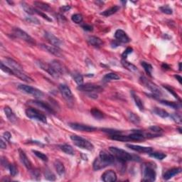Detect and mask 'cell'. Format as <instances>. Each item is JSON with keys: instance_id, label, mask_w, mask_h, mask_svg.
<instances>
[{"instance_id": "6da1fadb", "label": "cell", "mask_w": 182, "mask_h": 182, "mask_svg": "<svg viewBox=\"0 0 182 182\" xmlns=\"http://www.w3.org/2000/svg\"><path fill=\"white\" fill-rule=\"evenodd\" d=\"M38 64L41 68L48 72L51 76H53L55 78H58L59 77L64 74L65 71H66V69L63 68V66L61 64V62H59L57 60L52 61L49 65L45 64L41 61H39Z\"/></svg>"}, {"instance_id": "7a4b0ae2", "label": "cell", "mask_w": 182, "mask_h": 182, "mask_svg": "<svg viewBox=\"0 0 182 182\" xmlns=\"http://www.w3.org/2000/svg\"><path fill=\"white\" fill-rule=\"evenodd\" d=\"M115 158L112 154H110L105 151H101L99 154V156L96 158L93 162V169L96 171L102 169L104 168L112 165L115 162Z\"/></svg>"}, {"instance_id": "3957f363", "label": "cell", "mask_w": 182, "mask_h": 182, "mask_svg": "<svg viewBox=\"0 0 182 182\" xmlns=\"http://www.w3.org/2000/svg\"><path fill=\"white\" fill-rule=\"evenodd\" d=\"M110 151L111 152L112 155L117 159L121 162H128V161H140V158L137 156H133L131 154L128 153L127 152L124 151L122 149L115 147H110Z\"/></svg>"}, {"instance_id": "277c9868", "label": "cell", "mask_w": 182, "mask_h": 182, "mask_svg": "<svg viewBox=\"0 0 182 182\" xmlns=\"http://www.w3.org/2000/svg\"><path fill=\"white\" fill-rule=\"evenodd\" d=\"M142 176L143 181H155L157 173H156V166L152 163H145L142 165Z\"/></svg>"}, {"instance_id": "5b68a950", "label": "cell", "mask_w": 182, "mask_h": 182, "mask_svg": "<svg viewBox=\"0 0 182 182\" xmlns=\"http://www.w3.org/2000/svg\"><path fill=\"white\" fill-rule=\"evenodd\" d=\"M71 140H72L75 145L81 148V149L88 150V151H92L94 149L93 144L80 136L76 135V134L71 135Z\"/></svg>"}, {"instance_id": "8992f818", "label": "cell", "mask_w": 182, "mask_h": 182, "mask_svg": "<svg viewBox=\"0 0 182 182\" xmlns=\"http://www.w3.org/2000/svg\"><path fill=\"white\" fill-rule=\"evenodd\" d=\"M26 115L30 119L40 121L43 123H46L47 119L46 117L43 115L42 112H41L39 110L33 108H29L26 110Z\"/></svg>"}, {"instance_id": "52a82bcc", "label": "cell", "mask_w": 182, "mask_h": 182, "mask_svg": "<svg viewBox=\"0 0 182 182\" xmlns=\"http://www.w3.org/2000/svg\"><path fill=\"white\" fill-rule=\"evenodd\" d=\"M18 88L22 91V92L31 95V96L35 97L36 98H41L44 96V93L41 90L36 88H33L32 86H27V85L19 84L18 85Z\"/></svg>"}, {"instance_id": "ba28073f", "label": "cell", "mask_w": 182, "mask_h": 182, "mask_svg": "<svg viewBox=\"0 0 182 182\" xmlns=\"http://www.w3.org/2000/svg\"><path fill=\"white\" fill-rule=\"evenodd\" d=\"M140 82L141 83L142 85H143L144 87H146L147 89H149L150 91H152V93L158 96L162 94V91L157 85L154 84V83H152V81L147 80V78H145L144 76L140 77Z\"/></svg>"}, {"instance_id": "9c48e42d", "label": "cell", "mask_w": 182, "mask_h": 182, "mask_svg": "<svg viewBox=\"0 0 182 182\" xmlns=\"http://www.w3.org/2000/svg\"><path fill=\"white\" fill-rule=\"evenodd\" d=\"M78 90L82 92H86L89 93H100L103 90V88L101 86L93 83H86L83 84L81 86H78Z\"/></svg>"}, {"instance_id": "30bf717a", "label": "cell", "mask_w": 182, "mask_h": 182, "mask_svg": "<svg viewBox=\"0 0 182 182\" xmlns=\"http://www.w3.org/2000/svg\"><path fill=\"white\" fill-rule=\"evenodd\" d=\"M14 35L16 36L17 38L21 39V40L25 41L26 42L30 43V44H35V41L31 36H29L27 32H25L24 31L21 30L19 28H15L14 29Z\"/></svg>"}, {"instance_id": "8fae6325", "label": "cell", "mask_w": 182, "mask_h": 182, "mask_svg": "<svg viewBox=\"0 0 182 182\" xmlns=\"http://www.w3.org/2000/svg\"><path fill=\"white\" fill-rule=\"evenodd\" d=\"M68 125L71 129L80 132H93L96 130V128L94 127L80 123H74L73 122V123H69Z\"/></svg>"}, {"instance_id": "7c38bea8", "label": "cell", "mask_w": 182, "mask_h": 182, "mask_svg": "<svg viewBox=\"0 0 182 182\" xmlns=\"http://www.w3.org/2000/svg\"><path fill=\"white\" fill-rule=\"evenodd\" d=\"M59 90H60L63 98L68 102L72 101L74 100V95L71 92V89L66 85L61 84L59 86Z\"/></svg>"}, {"instance_id": "4fadbf2b", "label": "cell", "mask_w": 182, "mask_h": 182, "mask_svg": "<svg viewBox=\"0 0 182 182\" xmlns=\"http://www.w3.org/2000/svg\"><path fill=\"white\" fill-rule=\"evenodd\" d=\"M29 104L31 105H36L39 108H40L42 109V110H45V111L50 112V113H55L54 110L53 109L51 108V107L49 105L48 103L46 102L41 101V100H29L28 102Z\"/></svg>"}, {"instance_id": "5bb4252c", "label": "cell", "mask_w": 182, "mask_h": 182, "mask_svg": "<svg viewBox=\"0 0 182 182\" xmlns=\"http://www.w3.org/2000/svg\"><path fill=\"white\" fill-rule=\"evenodd\" d=\"M44 36L45 38L48 40L49 43H51V44L55 46L56 47H59L62 44V41H61L58 38H57L56 36H54L53 33L48 31H46L44 33Z\"/></svg>"}, {"instance_id": "9a60e30c", "label": "cell", "mask_w": 182, "mask_h": 182, "mask_svg": "<svg viewBox=\"0 0 182 182\" xmlns=\"http://www.w3.org/2000/svg\"><path fill=\"white\" fill-rule=\"evenodd\" d=\"M102 180L105 182H114L117 181V174L112 170L105 171L102 175Z\"/></svg>"}, {"instance_id": "2e32d148", "label": "cell", "mask_w": 182, "mask_h": 182, "mask_svg": "<svg viewBox=\"0 0 182 182\" xmlns=\"http://www.w3.org/2000/svg\"><path fill=\"white\" fill-rule=\"evenodd\" d=\"M115 37L118 41L122 43H129L130 41L129 36L127 35V33L123 30H121V29H118L116 31L115 33Z\"/></svg>"}, {"instance_id": "e0dca14e", "label": "cell", "mask_w": 182, "mask_h": 182, "mask_svg": "<svg viewBox=\"0 0 182 182\" xmlns=\"http://www.w3.org/2000/svg\"><path fill=\"white\" fill-rule=\"evenodd\" d=\"M127 147L130 148L134 151L141 152V153H151L153 151L152 147H142V146L140 145H134V144H126Z\"/></svg>"}, {"instance_id": "ac0fdd59", "label": "cell", "mask_w": 182, "mask_h": 182, "mask_svg": "<svg viewBox=\"0 0 182 182\" xmlns=\"http://www.w3.org/2000/svg\"><path fill=\"white\" fill-rule=\"evenodd\" d=\"M5 61H6V63H7L8 66H9V68H10L13 71H24L23 67L21 66L19 63L17 62V61L13 60V59H11L10 58H6Z\"/></svg>"}, {"instance_id": "d6986e66", "label": "cell", "mask_w": 182, "mask_h": 182, "mask_svg": "<svg viewBox=\"0 0 182 182\" xmlns=\"http://www.w3.org/2000/svg\"><path fill=\"white\" fill-rule=\"evenodd\" d=\"M41 48L45 50L47 52L51 53V54L55 55L56 56H61V51H59V49L56 47L52 46H48V45H45V44H41Z\"/></svg>"}, {"instance_id": "ffe728a7", "label": "cell", "mask_w": 182, "mask_h": 182, "mask_svg": "<svg viewBox=\"0 0 182 182\" xmlns=\"http://www.w3.org/2000/svg\"><path fill=\"white\" fill-rule=\"evenodd\" d=\"M128 136H129L130 141H142L146 139L144 134L140 130H136V132H132V134H129Z\"/></svg>"}, {"instance_id": "44dd1931", "label": "cell", "mask_w": 182, "mask_h": 182, "mask_svg": "<svg viewBox=\"0 0 182 182\" xmlns=\"http://www.w3.org/2000/svg\"><path fill=\"white\" fill-rule=\"evenodd\" d=\"M19 157H20L21 162H22L23 165H24V167L27 168V169H31L32 166H31V162L29 161V158L27 157V155H26L25 152L22 151L21 149H19Z\"/></svg>"}, {"instance_id": "7402d4cb", "label": "cell", "mask_w": 182, "mask_h": 182, "mask_svg": "<svg viewBox=\"0 0 182 182\" xmlns=\"http://www.w3.org/2000/svg\"><path fill=\"white\" fill-rule=\"evenodd\" d=\"M181 172V168H174V169L168 170L167 171H166L165 174L163 176L164 179L165 180H169L171 178L174 177V176L179 174Z\"/></svg>"}, {"instance_id": "603a6c76", "label": "cell", "mask_w": 182, "mask_h": 182, "mask_svg": "<svg viewBox=\"0 0 182 182\" xmlns=\"http://www.w3.org/2000/svg\"><path fill=\"white\" fill-rule=\"evenodd\" d=\"M53 165H54L55 169H56V172L58 173L59 176L62 177V176L65 174V173H66V169H65L64 165H63L62 162L58 161V160H56V161L54 162Z\"/></svg>"}, {"instance_id": "cb8c5ba5", "label": "cell", "mask_w": 182, "mask_h": 182, "mask_svg": "<svg viewBox=\"0 0 182 182\" xmlns=\"http://www.w3.org/2000/svg\"><path fill=\"white\" fill-rule=\"evenodd\" d=\"M13 72H14V75H15L16 76H17L18 78H20L21 80L25 81V82H27V83H33V82L32 78L27 76L26 74H24V71H13Z\"/></svg>"}, {"instance_id": "d4e9b609", "label": "cell", "mask_w": 182, "mask_h": 182, "mask_svg": "<svg viewBox=\"0 0 182 182\" xmlns=\"http://www.w3.org/2000/svg\"><path fill=\"white\" fill-rule=\"evenodd\" d=\"M88 41L89 44L95 47H100L103 44L101 39L96 36H90L88 39Z\"/></svg>"}, {"instance_id": "484cf974", "label": "cell", "mask_w": 182, "mask_h": 182, "mask_svg": "<svg viewBox=\"0 0 182 182\" xmlns=\"http://www.w3.org/2000/svg\"><path fill=\"white\" fill-rule=\"evenodd\" d=\"M5 112L6 116L8 118V120L11 122H15L17 120V117H16L15 114L14 113V112L11 110V109L9 107H5Z\"/></svg>"}, {"instance_id": "4316f807", "label": "cell", "mask_w": 182, "mask_h": 182, "mask_svg": "<svg viewBox=\"0 0 182 182\" xmlns=\"http://www.w3.org/2000/svg\"><path fill=\"white\" fill-rule=\"evenodd\" d=\"M131 95L132 96V98H133L134 102H135V104L138 107V108L140 109V110H141V111H142V110H144V104H143V102H142V100L140 99V98L139 96L136 95L135 93L134 92V91H131Z\"/></svg>"}, {"instance_id": "83f0119b", "label": "cell", "mask_w": 182, "mask_h": 182, "mask_svg": "<svg viewBox=\"0 0 182 182\" xmlns=\"http://www.w3.org/2000/svg\"><path fill=\"white\" fill-rule=\"evenodd\" d=\"M153 112L157 115L161 117L162 118H167L170 116V115L165 110L159 108H154L153 109Z\"/></svg>"}, {"instance_id": "f1b7e54d", "label": "cell", "mask_w": 182, "mask_h": 182, "mask_svg": "<svg viewBox=\"0 0 182 182\" xmlns=\"http://www.w3.org/2000/svg\"><path fill=\"white\" fill-rule=\"evenodd\" d=\"M121 63L124 68L127 69V70H129L130 71H132V72H136V71H137V68H136L134 64L127 61L126 59H122Z\"/></svg>"}, {"instance_id": "f546056e", "label": "cell", "mask_w": 182, "mask_h": 182, "mask_svg": "<svg viewBox=\"0 0 182 182\" xmlns=\"http://www.w3.org/2000/svg\"><path fill=\"white\" fill-rule=\"evenodd\" d=\"M90 113L97 120H102L105 118V115L98 108H93L90 110Z\"/></svg>"}, {"instance_id": "4dcf8cb0", "label": "cell", "mask_w": 182, "mask_h": 182, "mask_svg": "<svg viewBox=\"0 0 182 182\" xmlns=\"http://www.w3.org/2000/svg\"><path fill=\"white\" fill-rule=\"evenodd\" d=\"M120 9V7H118V6H114V7H112L111 8H110V9H106V10H105L104 11H102L101 13L102 15L105 16V17H109V16H111L112 14H115L117 11Z\"/></svg>"}, {"instance_id": "1f68e13d", "label": "cell", "mask_w": 182, "mask_h": 182, "mask_svg": "<svg viewBox=\"0 0 182 182\" xmlns=\"http://www.w3.org/2000/svg\"><path fill=\"white\" fill-rule=\"evenodd\" d=\"M120 77L118 74H115V73H110V74H106L103 77V81L105 82H108V81L111 80H120Z\"/></svg>"}, {"instance_id": "d6a6232c", "label": "cell", "mask_w": 182, "mask_h": 182, "mask_svg": "<svg viewBox=\"0 0 182 182\" xmlns=\"http://www.w3.org/2000/svg\"><path fill=\"white\" fill-rule=\"evenodd\" d=\"M59 147L63 152H65L67 154H69V155H74V149L69 144H62V145L59 146Z\"/></svg>"}, {"instance_id": "836d02e7", "label": "cell", "mask_w": 182, "mask_h": 182, "mask_svg": "<svg viewBox=\"0 0 182 182\" xmlns=\"http://www.w3.org/2000/svg\"><path fill=\"white\" fill-rule=\"evenodd\" d=\"M112 140H116V141H120V142H128L130 141L129 136H123L121 135V134H113V135H111L110 136Z\"/></svg>"}, {"instance_id": "e575fe53", "label": "cell", "mask_w": 182, "mask_h": 182, "mask_svg": "<svg viewBox=\"0 0 182 182\" xmlns=\"http://www.w3.org/2000/svg\"><path fill=\"white\" fill-rule=\"evenodd\" d=\"M141 65H142V66L144 68L145 72L147 73V74L149 75V76H152V71H153V67H152V65L149 64V63L145 62V61H142Z\"/></svg>"}, {"instance_id": "d590c367", "label": "cell", "mask_w": 182, "mask_h": 182, "mask_svg": "<svg viewBox=\"0 0 182 182\" xmlns=\"http://www.w3.org/2000/svg\"><path fill=\"white\" fill-rule=\"evenodd\" d=\"M162 104L171 107V108L174 109H179L181 108V105L179 103H177V102H171V101H168V100H161L160 101Z\"/></svg>"}, {"instance_id": "8d00e7d4", "label": "cell", "mask_w": 182, "mask_h": 182, "mask_svg": "<svg viewBox=\"0 0 182 182\" xmlns=\"http://www.w3.org/2000/svg\"><path fill=\"white\" fill-rule=\"evenodd\" d=\"M73 78L78 86H81V85L83 84V77L79 73H74L73 75Z\"/></svg>"}, {"instance_id": "74e56055", "label": "cell", "mask_w": 182, "mask_h": 182, "mask_svg": "<svg viewBox=\"0 0 182 182\" xmlns=\"http://www.w3.org/2000/svg\"><path fill=\"white\" fill-rule=\"evenodd\" d=\"M129 120L132 123L138 124L140 122V118L137 115L133 113V112H129Z\"/></svg>"}, {"instance_id": "f35d334b", "label": "cell", "mask_w": 182, "mask_h": 182, "mask_svg": "<svg viewBox=\"0 0 182 182\" xmlns=\"http://www.w3.org/2000/svg\"><path fill=\"white\" fill-rule=\"evenodd\" d=\"M21 5H22L24 10L27 14H31V15L35 14V13H34L35 9H34V8L31 7L30 5H27V4L25 3V2H21Z\"/></svg>"}, {"instance_id": "ab89813d", "label": "cell", "mask_w": 182, "mask_h": 182, "mask_svg": "<svg viewBox=\"0 0 182 182\" xmlns=\"http://www.w3.org/2000/svg\"><path fill=\"white\" fill-rule=\"evenodd\" d=\"M33 5H34L36 7L39 8V9H42V10L48 11L49 9V5L48 4L42 2H33Z\"/></svg>"}, {"instance_id": "60d3db41", "label": "cell", "mask_w": 182, "mask_h": 182, "mask_svg": "<svg viewBox=\"0 0 182 182\" xmlns=\"http://www.w3.org/2000/svg\"><path fill=\"white\" fill-rule=\"evenodd\" d=\"M32 152H33V153L37 157L42 160V161L46 162H48L49 158L45 154H43V153H42V152H41L39 151H36V150H32Z\"/></svg>"}, {"instance_id": "b9f144b4", "label": "cell", "mask_w": 182, "mask_h": 182, "mask_svg": "<svg viewBox=\"0 0 182 182\" xmlns=\"http://www.w3.org/2000/svg\"><path fill=\"white\" fill-rule=\"evenodd\" d=\"M150 157L155 158V159H159V160H162L164 159L165 158L167 157L166 156L165 154L162 153V152H151V153H149Z\"/></svg>"}, {"instance_id": "7bdbcfd3", "label": "cell", "mask_w": 182, "mask_h": 182, "mask_svg": "<svg viewBox=\"0 0 182 182\" xmlns=\"http://www.w3.org/2000/svg\"><path fill=\"white\" fill-rule=\"evenodd\" d=\"M45 178L47 180L49 181H55L56 180V176L54 175V174L52 171H51L49 169H46L44 172Z\"/></svg>"}, {"instance_id": "ee69618b", "label": "cell", "mask_w": 182, "mask_h": 182, "mask_svg": "<svg viewBox=\"0 0 182 182\" xmlns=\"http://www.w3.org/2000/svg\"><path fill=\"white\" fill-rule=\"evenodd\" d=\"M71 19H72V21H74V23L80 24L83 21V16L80 14H75L72 16Z\"/></svg>"}, {"instance_id": "f6af8a7d", "label": "cell", "mask_w": 182, "mask_h": 182, "mask_svg": "<svg viewBox=\"0 0 182 182\" xmlns=\"http://www.w3.org/2000/svg\"><path fill=\"white\" fill-rule=\"evenodd\" d=\"M149 130L152 132H153V133L156 134H158V135H159V136L161 135L162 132H163V130H162L161 127H158V126L150 127Z\"/></svg>"}, {"instance_id": "bcb514c9", "label": "cell", "mask_w": 182, "mask_h": 182, "mask_svg": "<svg viewBox=\"0 0 182 182\" xmlns=\"http://www.w3.org/2000/svg\"><path fill=\"white\" fill-rule=\"evenodd\" d=\"M159 10L161 11L162 12L167 14H171L172 12H173L172 9L169 7V6H167V5L162 6V7H159Z\"/></svg>"}, {"instance_id": "7dc6e473", "label": "cell", "mask_w": 182, "mask_h": 182, "mask_svg": "<svg viewBox=\"0 0 182 182\" xmlns=\"http://www.w3.org/2000/svg\"><path fill=\"white\" fill-rule=\"evenodd\" d=\"M1 68H2V70L4 71V72L7 73V74H9L10 75H14L13 71L11 70V69L9 68V67H8V66H6V65L4 64L3 62L1 63Z\"/></svg>"}, {"instance_id": "c3c4849f", "label": "cell", "mask_w": 182, "mask_h": 182, "mask_svg": "<svg viewBox=\"0 0 182 182\" xmlns=\"http://www.w3.org/2000/svg\"><path fill=\"white\" fill-rule=\"evenodd\" d=\"M9 171H10V174L12 176V177H15V176L17 174L18 170L17 167H16L14 165H9Z\"/></svg>"}, {"instance_id": "681fc988", "label": "cell", "mask_w": 182, "mask_h": 182, "mask_svg": "<svg viewBox=\"0 0 182 182\" xmlns=\"http://www.w3.org/2000/svg\"><path fill=\"white\" fill-rule=\"evenodd\" d=\"M31 176L34 179L39 180L40 179V172H39L38 169L33 170L32 172H31Z\"/></svg>"}, {"instance_id": "f907efd6", "label": "cell", "mask_w": 182, "mask_h": 182, "mask_svg": "<svg viewBox=\"0 0 182 182\" xmlns=\"http://www.w3.org/2000/svg\"><path fill=\"white\" fill-rule=\"evenodd\" d=\"M171 117L172 119L174 120L175 122H178V123H180V122H181V115H179V114L174 113V114L171 115Z\"/></svg>"}, {"instance_id": "816d5d0a", "label": "cell", "mask_w": 182, "mask_h": 182, "mask_svg": "<svg viewBox=\"0 0 182 182\" xmlns=\"http://www.w3.org/2000/svg\"><path fill=\"white\" fill-rule=\"evenodd\" d=\"M26 19H27V21H28L30 23L36 24H40V21H39L38 19H36V18L29 17V18H27Z\"/></svg>"}, {"instance_id": "f5cc1de1", "label": "cell", "mask_w": 182, "mask_h": 182, "mask_svg": "<svg viewBox=\"0 0 182 182\" xmlns=\"http://www.w3.org/2000/svg\"><path fill=\"white\" fill-rule=\"evenodd\" d=\"M132 53V48H127L126 49L125 51H124V52L122 53V59H126L128 55L130 54V53Z\"/></svg>"}, {"instance_id": "db71d44e", "label": "cell", "mask_w": 182, "mask_h": 182, "mask_svg": "<svg viewBox=\"0 0 182 182\" xmlns=\"http://www.w3.org/2000/svg\"><path fill=\"white\" fill-rule=\"evenodd\" d=\"M1 162H2V165L4 166V167L6 168H9V163H8V161L7 160V159H5V158L4 157H2Z\"/></svg>"}, {"instance_id": "11a10c76", "label": "cell", "mask_w": 182, "mask_h": 182, "mask_svg": "<svg viewBox=\"0 0 182 182\" xmlns=\"http://www.w3.org/2000/svg\"><path fill=\"white\" fill-rule=\"evenodd\" d=\"M3 136H4V138H5V139L6 140H7V141H9V140H10V139H11V134L9 133V132H5V133H4V134H3Z\"/></svg>"}, {"instance_id": "9f6ffc18", "label": "cell", "mask_w": 182, "mask_h": 182, "mask_svg": "<svg viewBox=\"0 0 182 182\" xmlns=\"http://www.w3.org/2000/svg\"><path fill=\"white\" fill-rule=\"evenodd\" d=\"M70 9H71L70 6L66 5V6H63V7H61L60 10H61V11H62V12H66V11L70 10Z\"/></svg>"}, {"instance_id": "6f0895ef", "label": "cell", "mask_w": 182, "mask_h": 182, "mask_svg": "<svg viewBox=\"0 0 182 182\" xmlns=\"http://www.w3.org/2000/svg\"><path fill=\"white\" fill-rule=\"evenodd\" d=\"M82 27L83 28L84 30H86V31H93V27H92V26H90V25L85 24V25L83 26Z\"/></svg>"}, {"instance_id": "680465c9", "label": "cell", "mask_w": 182, "mask_h": 182, "mask_svg": "<svg viewBox=\"0 0 182 182\" xmlns=\"http://www.w3.org/2000/svg\"><path fill=\"white\" fill-rule=\"evenodd\" d=\"M166 88H167V90L169 91V93H171L172 95H173V96H174L176 98L179 99V96H178V95H177V93H175L174 91L173 90H172V89H171V88H169V87H166Z\"/></svg>"}, {"instance_id": "91938a15", "label": "cell", "mask_w": 182, "mask_h": 182, "mask_svg": "<svg viewBox=\"0 0 182 182\" xmlns=\"http://www.w3.org/2000/svg\"><path fill=\"white\" fill-rule=\"evenodd\" d=\"M0 147H1V149H5L7 148V144H6L5 142L3 141V140H0Z\"/></svg>"}, {"instance_id": "94428289", "label": "cell", "mask_w": 182, "mask_h": 182, "mask_svg": "<svg viewBox=\"0 0 182 182\" xmlns=\"http://www.w3.org/2000/svg\"><path fill=\"white\" fill-rule=\"evenodd\" d=\"M175 78H177V80L179 81V83L181 84V80H182V78H181V77L180 76H175Z\"/></svg>"}, {"instance_id": "6125c7cd", "label": "cell", "mask_w": 182, "mask_h": 182, "mask_svg": "<svg viewBox=\"0 0 182 182\" xmlns=\"http://www.w3.org/2000/svg\"><path fill=\"white\" fill-rule=\"evenodd\" d=\"M179 71H181V63H179Z\"/></svg>"}]
</instances>
